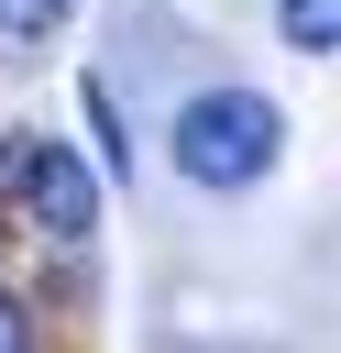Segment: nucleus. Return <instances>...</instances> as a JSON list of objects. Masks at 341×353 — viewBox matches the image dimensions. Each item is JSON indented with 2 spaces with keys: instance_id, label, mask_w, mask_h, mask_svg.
Returning <instances> with one entry per match:
<instances>
[{
  "instance_id": "4",
  "label": "nucleus",
  "mask_w": 341,
  "mask_h": 353,
  "mask_svg": "<svg viewBox=\"0 0 341 353\" xmlns=\"http://www.w3.org/2000/svg\"><path fill=\"white\" fill-rule=\"evenodd\" d=\"M55 22H66V0H0V33H22V44L55 33Z\"/></svg>"
},
{
  "instance_id": "5",
  "label": "nucleus",
  "mask_w": 341,
  "mask_h": 353,
  "mask_svg": "<svg viewBox=\"0 0 341 353\" xmlns=\"http://www.w3.org/2000/svg\"><path fill=\"white\" fill-rule=\"evenodd\" d=\"M0 353H33V309L22 298H0Z\"/></svg>"
},
{
  "instance_id": "1",
  "label": "nucleus",
  "mask_w": 341,
  "mask_h": 353,
  "mask_svg": "<svg viewBox=\"0 0 341 353\" xmlns=\"http://www.w3.org/2000/svg\"><path fill=\"white\" fill-rule=\"evenodd\" d=\"M275 143H286V121H275L264 88H198L176 110V132H165L176 176H198V188H253L275 165Z\"/></svg>"
},
{
  "instance_id": "3",
  "label": "nucleus",
  "mask_w": 341,
  "mask_h": 353,
  "mask_svg": "<svg viewBox=\"0 0 341 353\" xmlns=\"http://www.w3.org/2000/svg\"><path fill=\"white\" fill-rule=\"evenodd\" d=\"M275 33L308 44V55H330V44H341V0H275Z\"/></svg>"
},
{
  "instance_id": "2",
  "label": "nucleus",
  "mask_w": 341,
  "mask_h": 353,
  "mask_svg": "<svg viewBox=\"0 0 341 353\" xmlns=\"http://www.w3.org/2000/svg\"><path fill=\"white\" fill-rule=\"evenodd\" d=\"M0 199H22L55 243H88V232H99V176H88L66 143H44V132H11V143H0Z\"/></svg>"
}]
</instances>
